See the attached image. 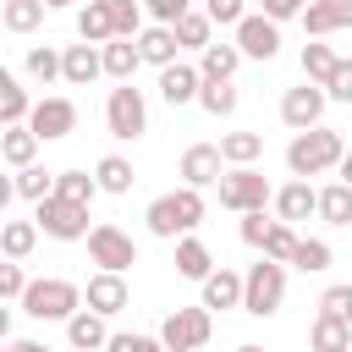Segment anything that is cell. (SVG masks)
Instances as JSON below:
<instances>
[{
  "label": "cell",
  "mask_w": 352,
  "mask_h": 352,
  "mask_svg": "<svg viewBox=\"0 0 352 352\" xmlns=\"http://www.w3.org/2000/svg\"><path fill=\"white\" fill-rule=\"evenodd\" d=\"M148 231L154 236H165V242H182L187 231H198V220H204V187H176V192H160L154 204H148Z\"/></svg>",
  "instance_id": "cell-1"
},
{
  "label": "cell",
  "mask_w": 352,
  "mask_h": 352,
  "mask_svg": "<svg viewBox=\"0 0 352 352\" xmlns=\"http://www.w3.org/2000/svg\"><path fill=\"white\" fill-rule=\"evenodd\" d=\"M341 154H346L341 132L308 126V132H292V143H286V170H292V176H324V170L341 165Z\"/></svg>",
  "instance_id": "cell-2"
},
{
  "label": "cell",
  "mask_w": 352,
  "mask_h": 352,
  "mask_svg": "<svg viewBox=\"0 0 352 352\" xmlns=\"http://www.w3.org/2000/svg\"><path fill=\"white\" fill-rule=\"evenodd\" d=\"M82 302H88L82 286L77 280H60V275H38L22 292V314H33V319H72Z\"/></svg>",
  "instance_id": "cell-3"
},
{
  "label": "cell",
  "mask_w": 352,
  "mask_h": 352,
  "mask_svg": "<svg viewBox=\"0 0 352 352\" xmlns=\"http://www.w3.org/2000/svg\"><path fill=\"white\" fill-rule=\"evenodd\" d=\"M280 302H286V264H275V258L248 264V280H242V314L270 319V314H280Z\"/></svg>",
  "instance_id": "cell-4"
},
{
  "label": "cell",
  "mask_w": 352,
  "mask_h": 352,
  "mask_svg": "<svg viewBox=\"0 0 352 352\" xmlns=\"http://www.w3.org/2000/svg\"><path fill=\"white\" fill-rule=\"evenodd\" d=\"M33 220H38V231L44 236H55V242H88V209L82 204H72V198H60V192H50V198H38L33 204Z\"/></svg>",
  "instance_id": "cell-5"
},
{
  "label": "cell",
  "mask_w": 352,
  "mask_h": 352,
  "mask_svg": "<svg viewBox=\"0 0 352 352\" xmlns=\"http://www.w3.org/2000/svg\"><path fill=\"white\" fill-rule=\"evenodd\" d=\"M104 126H110V138H121V143L143 138V132H148V99H143V88H132V82L110 88V99H104Z\"/></svg>",
  "instance_id": "cell-6"
},
{
  "label": "cell",
  "mask_w": 352,
  "mask_h": 352,
  "mask_svg": "<svg viewBox=\"0 0 352 352\" xmlns=\"http://www.w3.org/2000/svg\"><path fill=\"white\" fill-rule=\"evenodd\" d=\"M214 187H220V204H226V209H236V214L275 204V187H270V176H264V170H253V165H231V170H226Z\"/></svg>",
  "instance_id": "cell-7"
},
{
  "label": "cell",
  "mask_w": 352,
  "mask_h": 352,
  "mask_svg": "<svg viewBox=\"0 0 352 352\" xmlns=\"http://www.w3.org/2000/svg\"><path fill=\"white\" fill-rule=\"evenodd\" d=\"M209 336H214V319H209L204 302H198V308H170L165 324H160V341H165L170 352H198Z\"/></svg>",
  "instance_id": "cell-8"
},
{
  "label": "cell",
  "mask_w": 352,
  "mask_h": 352,
  "mask_svg": "<svg viewBox=\"0 0 352 352\" xmlns=\"http://www.w3.org/2000/svg\"><path fill=\"white\" fill-rule=\"evenodd\" d=\"M88 258H94L99 270H116V275H126V270L138 264V242H132L121 226L99 220V226L88 231Z\"/></svg>",
  "instance_id": "cell-9"
},
{
  "label": "cell",
  "mask_w": 352,
  "mask_h": 352,
  "mask_svg": "<svg viewBox=\"0 0 352 352\" xmlns=\"http://www.w3.org/2000/svg\"><path fill=\"white\" fill-rule=\"evenodd\" d=\"M231 33H236L231 44H236L248 60H275V55H280V22H275V16H264V11H248Z\"/></svg>",
  "instance_id": "cell-10"
},
{
  "label": "cell",
  "mask_w": 352,
  "mask_h": 352,
  "mask_svg": "<svg viewBox=\"0 0 352 352\" xmlns=\"http://www.w3.org/2000/svg\"><path fill=\"white\" fill-rule=\"evenodd\" d=\"M324 104H330L324 82H308V77H302V88H286V94H280V121H286L292 132H308V126H319Z\"/></svg>",
  "instance_id": "cell-11"
},
{
  "label": "cell",
  "mask_w": 352,
  "mask_h": 352,
  "mask_svg": "<svg viewBox=\"0 0 352 352\" xmlns=\"http://www.w3.org/2000/svg\"><path fill=\"white\" fill-rule=\"evenodd\" d=\"M28 126H33L44 143H55V138H72V132H77V104H72L66 94H44V99L33 104V116H28Z\"/></svg>",
  "instance_id": "cell-12"
},
{
  "label": "cell",
  "mask_w": 352,
  "mask_h": 352,
  "mask_svg": "<svg viewBox=\"0 0 352 352\" xmlns=\"http://www.w3.org/2000/svg\"><path fill=\"white\" fill-rule=\"evenodd\" d=\"M220 176H226L220 143H192V148H182V187H214Z\"/></svg>",
  "instance_id": "cell-13"
},
{
  "label": "cell",
  "mask_w": 352,
  "mask_h": 352,
  "mask_svg": "<svg viewBox=\"0 0 352 352\" xmlns=\"http://www.w3.org/2000/svg\"><path fill=\"white\" fill-rule=\"evenodd\" d=\"M308 214H319V187L308 182V176H292L286 187H275V220H308Z\"/></svg>",
  "instance_id": "cell-14"
},
{
  "label": "cell",
  "mask_w": 352,
  "mask_h": 352,
  "mask_svg": "<svg viewBox=\"0 0 352 352\" xmlns=\"http://www.w3.org/2000/svg\"><path fill=\"white\" fill-rule=\"evenodd\" d=\"M82 297H88V308L94 314H121L126 302H132V292H126V275H116V270H99V275H88V286H82Z\"/></svg>",
  "instance_id": "cell-15"
},
{
  "label": "cell",
  "mask_w": 352,
  "mask_h": 352,
  "mask_svg": "<svg viewBox=\"0 0 352 352\" xmlns=\"http://www.w3.org/2000/svg\"><path fill=\"white\" fill-rule=\"evenodd\" d=\"M198 88H204V72H198V66H182V60H176V66H160V99H165L170 110H176V104H192Z\"/></svg>",
  "instance_id": "cell-16"
},
{
  "label": "cell",
  "mask_w": 352,
  "mask_h": 352,
  "mask_svg": "<svg viewBox=\"0 0 352 352\" xmlns=\"http://www.w3.org/2000/svg\"><path fill=\"white\" fill-rule=\"evenodd\" d=\"M60 60H66V77H60V82H72V88H88V82L104 72V50H99V44H66Z\"/></svg>",
  "instance_id": "cell-17"
},
{
  "label": "cell",
  "mask_w": 352,
  "mask_h": 352,
  "mask_svg": "<svg viewBox=\"0 0 352 352\" xmlns=\"http://www.w3.org/2000/svg\"><path fill=\"white\" fill-rule=\"evenodd\" d=\"M242 280H248V275H236V270H226V264L209 270V275L198 280V286H204V308H209V314H214V308H242Z\"/></svg>",
  "instance_id": "cell-18"
},
{
  "label": "cell",
  "mask_w": 352,
  "mask_h": 352,
  "mask_svg": "<svg viewBox=\"0 0 352 352\" xmlns=\"http://www.w3.org/2000/svg\"><path fill=\"white\" fill-rule=\"evenodd\" d=\"M66 341H72V346H82V352H104V346H110L104 314H94V308H77V314L66 319Z\"/></svg>",
  "instance_id": "cell-19"
},
{
  "label": "cell",
  "mask_w": 352,
  "mask_h": 352,
  "mask_svg": "<svg viewBox=\"0 0 352 352\" xmlns=\"http://www.w3.org/2000/svg\"><path fill=\"white\" fill-rule=\"evenodd\" d=\"M138 50H143V60H148V66H176L182 38H176V28H170V22H154V28H143V33H138Z\"/></svg>",
  "instance_id": "cell-20"
},
{
  "label": "cell",
  "mask_w": 352,
  "mask_h": 352,
  "mask_svg": "<svg viewBox=\"0 0 352 352\" xmlns=\"http://www.w3.org/2000/svg\"><path fill=\"white\" fill-rule=\"evenodd\" d=\"M38 143H44V138H38L28 121H22V126H6V132H0V160H6L11 170H22V165H33Z\"/></svg>",
  "instance_id": "cell-21"
},
{
  "label": "cell",
  "mask_w": 352,
  "mask_h": 352,
  "mask_svg": "<svg viewBox=\"0 0 352 352\" xmlns=\"http://www.w3.org/2000/svg\"><path fill=\"white\" fill-rule=\"evenodd\" d=\"M99 50H104V77H116V82H132V72L143 66L138 38H110V44H99Z\"/></svg>",
  "instance_id": "cell-22"
},
{
  "label": "cell",
  "mask_w": 352,
  "mask_h": 352,
  "mask_svg": "<svg viewBox=\"0 0 352 352\" xmlns=\"http://www.w3.org/2000/svg\"><path fill=\"white\" fill-rule=\"evenodd\" d=\"M198 55H204V60H198V72H204L209 82H231V77H236V66L248 60L236 44H204Z\"/></svg>",
  "instance_id": "cell-23"
},
{
  "label": "cell",
  "mask_w": 352,
  "mask_h": 352,
  "mask_svg": "<svg viewBox=\"0 0 352 352\" xmlns=\"http://www.w3.org/2000/svg\"><path fill=\"white\" fill-rule=\"evenodd\" d=\"M33 104H38V99H28V88L6 72V77H0V126H22V121L33 116Z\"/></svg>",
  "instance_id": "cell-24"
},
{
  "label": "cell",
  "mask_w": 352,
  "mask_h": 352,
  "mask_svg": "<svg viewBox=\"0 0 352 352\" xmlns=\"http://www.w3.org/2000/svg\"><path fill=\"white\" fill-rule=\"evenodd\" d=\"M77 38H82V44H110V38H116V16H110L99 0H88V6L77 11Z\"/></svg>",
  "instance_id": "cell-25"
},
{
  "label": "cell",
  "mask_w": 352,
  "mask_h": 352,
  "mask_svg": "<svg viewBox=\"0 0 352 352\" xmlns=\"http://www.w3.org/2000/svg\"><path fill=\"white\" fill-rule=\"evenodd\" d=\"M22 72H28L38 88H50L55 77H66V60H60V50H50V44H33V50L22 55Z\"/></svg>",
  "instance_id": "cell-26"
},
{
  "label": "cell",
  "mask_w": 352,
  "mask_h": 352,
  "mask_svg": "<svg viewBox=\"0 0 352 352\" xmlns=\"http://www.w3.org/2000/svg\"><path fill=\"white\" fill-rule=\"evenodd\" d=\"M308 341H314V352H352V324H346V319L319 314V319H314V330H308Z\"/></svg>",
  "instance_id": "cell-27"
},
{
  "label": "cell",
  "mask_w": 352,
  "mask_h": 352,
  "mask_svg": "<svg viewBox=\"0 0 352 352\" xmlns=\"http://www.w3.org/2000/svg\"><path fill=\"white\" fill-rule=\"evenodd\" d=\"M209 270H214V258H209V248H204V242H198V236L187 231V236L176 242V275H187V280H204Z\"/></svg>",
  "instance_id": "cell-28"
},
{
  "label": "cell",
  "mask_w": 352,
  "mask_h": 352,
  "mask_svg": "<svg viewBox=\"0 0 352 352\" xmlns=\"http://www.w3.org/2000/svg\"><path fill=\"white\" fill-rule=\"evenodd\" d=\"M319 220H324V226H352V187H346V182L319 187Z\"/></svg>",
  "instance_id": "cell-29"
},
{
  "label": "cell",
  "mask_w": 352,
  "mask_h": 352,
  "mask_svg": "<svg viewBox=\"0 0 352 352\" xmlns=\"http://www.w3.org/2000/svg\"><path fill=\"white\" fill-rule=\"evenodd\" d=\"M94 176H99V192H116V198L132 192V182H138V176H132V160H121V154H104V160L94 165Z\"/></svg>",
  "instance_id": "cell-30"
},
{
  "label": "cell",
  "mask_w": 352,
  "mask_h": 352,
  "mask_svg": "<svg viewBox=\"0 0 352 352\" xmlns=\"http://www.w3.org/2000/svg\"><path fill=\"white\" fill-rule=\"evenodd\" d=\"M55 176H60V170H44V165H22V170L11 176V187H16V198L38 204V198H50V192H55Z\"/></svg>",
  "instance_id": "cell-31"
},
{
  "label": "cell",
  "mask_w": 352,
  "mask_h": 352,
  "mask_svg": "<svg viewBox=\"0 0 352 352\" xmlns=\"http://www.w3.org/2000/svg\"><path fill=\"white\" fill-rule=\"evenodd\" d=\"M33 242H38V220H6L0 226V253L6 258H28Z\"/></svg>",
  "instance_id": "cell-32"
},
{
  "label": "cell",
  "mask_w": 352,
  "mask_h": 352,
  "mask_svg": "<svg viewBox=\"0 0 352 352\" xmlns=\"http://www.w3.org/2000/svg\"><path fill=\"white\" fill-rule=\"evenodd\" d=\"M170 28H176V38H182V50H204V44H214V38H209V28H214V16H209V11H198V6H192V11L182 16V22H170Z\"/></svg>",
  "instance_id": "cell-33"
},
{
  "label": "cell",
  "mask_w": 352,
  "mask_h": 352,
  "mask_svg": "<svg viewBox=\"0 0 352 352\" xmlns=\"http://www.w3.org/2000/svg\"><path fill=\"white\" fill-rule=\"evenodd\" d=\"M220 154H226V165H253L264 154V138L258 132H226L220 138Z\"/></svg>",
  "instance_id": "cell-34"
},
{
  "label": "cell",
  "mask_w": 352,
  "mask_h": 352,
  "mask_svg": "<svg viewBox=\"0 0 352 352\" xmlns=\"http://www.w3.org/2000/svg\"><path fill=\"white\" fill-rule=\"evenodd\" d=\"M330 258H336V253H330V242H324V236H302V242H297V253H292V264H297L302 275H324V270H330Z\"/></svg>",
  "instance_id": "cell-35"
},
{
  "label": "cell",
  "mask_w": 352,
  "mask_h": 352,
  "mask_svg": "<svg viewBox=\"0 0 352 352\" xmlns=\"http://www.w3.org/2000/svg\"><path fill=\"white\" fill-rule=\"evenodd\" d=\"M336 60H341V55H336L330 44H319V38H314V44H302V77H308V82H330Z\"/></svg>",
  "instance_id": "cell-36"
},
{
  "label": "cell",
  "mask_w": 352,
  "mask_h": 352,
  "mask_svg": "<svg viewBox=\"0 0 352 352\" xmlns=\"http://www.w3.org/2000/svg\"><path fill=\"white\" fill-rule=\"evenodd\" d=\"M55 192L88 209V204H94V192H99V176H88V170H60V176H55Z\"/></svg>",
  "instance_id": "cell-37"
},
{
  "label": "cell",
  "mask_w": 352,
  "mask_h": 352,
  "mask_svg": "<svg viewBox=\"0 0 352 352\" xmlns=\"http://www.w3.org/2000/svg\"><path fill=\"white\" fill-rule=\"evenodd\" d=\"M236 99H242V94H236L231 82H209V77H204V88H198V104H204L209 116H236Z\"/></svg>",
  "instance_id": "cell-38"
},
{
  "label": "cell",
  "mask_w": 352,
  "mask_h": 352,
  "mask_svg": "<svg viewBox=\"0 0 352 352\" xmlns=\"http://www.w3.org/2000/svg\"><path fill=\"white\" fill-rule=\"evenodd\" d=\"M44 11H50L44 0H6V28L11 33H33L44 22Z\"/></svg>",
  "instance_id": "cell-39"
},
{
  "label": "cell",
  "mask_w": 352,
  "mask_h": 352,
  "mask_svg": "<svg viewBox=\"0 0 352 352\" xmlns=\"http://www.w3.org/2000/svg\"><path fill=\"white\" fill-rule=\"evenodd\" d=\"M297 226L292 220H275V231H270V242H264V258H275V264H292V253H297Z\"/></svg>",
  "instance_id": "cell-40"
},
{
  "label": "cell",
  "mask_w": 352,
  "mask_h": 352,
  "mask_svg": "<svg viewBox=\"0 0 352 352\" xmlns=\"http://www.w3.org/2000/svg\"><path fill=\"white\" fill-rule=\"evenodd\" d=\"M302 28H308L314 38L336 33V28H341V11H336V0H308V11H302Z\"/></svg>",
  "instance_id": "cell-41"
},
{
  "label": "cell",
  "mask_w": 352,
  "mask_h": 352,
  "mask_svg": "<svg viewBox=\"0 0 352 352\" xmlns=\"http://www.w3.org/2000/svg\"><path fill=\"white\" fill-rule=\"evenodd\" d=\"M110 16H116V38H138V28H143V6L138 0H99Z\"/></svg>",
  "instance_id": "cell-42"
},
{
  "label": "cell",
  "mask_w": 352,
  "mask_h": 352,
  "mask_svg": "<svg viewBox=\"0 0 352 352\" xmlns=\"http://www.w3.org/2000/svg\"><path fill=\"white\" fill-rule=\"evenodd\" d=\"M319 314H330V319H346V324H352V280H336V286H324V297H319Z\"/></svg>",
  "instance_id": "cell-43"
},
{
  "label": "cell",
  "mask_w": 352,
  "mask_h": 352,
  "mask_svg": "<svg viewBox=\"0 0 352 352\" xmlns=\"http://www.w3.org/2000/svg\"><path fill=\"white\" fill-rule=\"evenodd\" d=\"M270 231H275V220H264V209H248V214H242V242H248V248H258V253H264Z\"/></svg>",
  "instance_id": "cell-44"
},
{
  "label": "cell",
  "mask_w": 352,
  "mask_h": 352,
  "mask_svg": "<svg viewBox=\"0 0 352 352\" xmlns=\"http://www.w3.org/2000/svg\"><path fill=\"white\" fill-rule=\"evenodd\" d=\"M22 292H28V275H22V258H11V264H0V297H6V302H22Z\"/></svg>",
  "instance_id": "cell-45"
},
{
  "label": "cell",
  "mask_w": 352,
  "mask_h": 352,
  "mask_svg": "<svg viewBox=\"0 0 352 352\" xmlns=\"http://www.w3.org/2000/svg\"><path fill=\"white\" fill-rule=\"evenodd\" d=\"M324 94H330L336 104H352V60H346V55L336 60V72H330V82H324Z\"/></svg>",
  "instance_id": "cell-46"
},
{
  "label": "cell",
  "mask_w": 352,
  "mask_h": 352,
  "mask_svg": "<svg viewBox=\"0 0 352 352\" xmlns=\"http://www.w3.org/2000/svg\"><path fill=\"white\" fill-rule=\"evenodd\" d=\"M104 352H170V346H165L160 336H126V330H121V336H110Z\"/></svg>",
  "instance_id": "cell-47"
},
{
  "label": "cell",
  "mask_w": 352,
  "mask_h": 352,
  "mask_svg": "<svg viewBox=\"0 0 352 352\" xmlns=\"http://www.w3.org/2000/svg\"><path fill=\"white\" fill-rule=\"evenodd\" d=\"M204 11H209L220 28H236V22L248 16V6H242V0H204Z\"/></svg>",
  "instance_id": "cell-48"
},
{
  "label": "cell",
  "mask_w": 352,
  "mask_h": 352,
  "mask_svg": "<svg viewBox=\"0 0 352 352\" xmlns=\"http://www.w3.org/2000/svg\"><path fill=\"white\" fill-rule=\"evenodd\" d=\"M143 6H148L154 22H182V16L192 11V0H143Z\"/></svg>",
  "instance_id": "cell-49"
},
{
  "label": "cell",
  "mask_w": 352,
  "mask_h": 352,
  "mask_svg": "<svg viewBox=\"0 0 352 352\" xmlns=\"http://www.w3.org/2000/svg\"><path fill=\"white\" fill-rule=\"evenodd\" d=\"M258 11H264V16H275V22H286V16H302V11H308V0H258Z\"/></svg>",
  "instance_id": "cell-50"
},
{
  "label": "cell",
  "mask_w": 352,
  "mask_h": 352,
  "mask_svg": "<svg viewBox=\"0 0 352 352\" xmlns=\"http://www.w3.org/2000/svg\"><path fill=\"white\" fill-rule=\"evenodd\" d=\"M0 352H50V346H44V341H28V336H16V341H6Z\"/></svg>",
  "instance_id": "cell-51"
},
{
  "label": "cell",
  "mask_w": 352,
  "mask_h": 352,
  "mask_svg": "<svg viewBox=\"0 0 352 352\" xmlns=\"http://www.w3.org/2000/svg\"><path fill=\"white\" fill-rule=\"evenodd\" d=\"M336 170H341V182H346V187H352V148H346V154H341V165H336Z\"/></svg>",
  "instance_id": "cell-52"
},
{
  "label": "cell",
  "mask_w": 352,
  "mask_h": 352,
  "mask_svg": "<svg viewBox=\"0 0 352 352\" xmlns=\"http://www.w3.org/2000/svg\"><path fill=\"white\" fill-rule=\"evenodd\" d=\"M336 11H341V28H352V0H336Z\"/></svg>",
  "instance_id": "cell-53"
},
{
  "label": "cell",
  "mask_w": 352,
  "mask_h": 352,
  "mask_svg": "<svg viewBox=\"0 0 352 352\" xmlns=\"http://www.w3.org/2000/svg\"><path fill=\"white\" fill-rule=\"evenodd\" d=\"M236 352H264V346H258V341H242V346H236Z\"/></svg>",
  "instance_id": "cell-54"
},
{
  "label": "cell",
  "mask_w": 352,
  "mask_h": 352,
  "mask_svg": "<svg viewBox=\"0 0 352 352\" xmlns=\"http://www.w3.org/2000/svg\"><path fill=\"white\" fill-rule=\"evenodd\" d=\"M44 6H77V0H44Z\"/></svg>",
  "instance_id": "cell-55"
},
{
  "label": "cell",
  "mask_w": 352,
  "mask_h": 352,
  "mask_svg": "<svg viewBox=\"0 0 352 352\" xmlns=\"http://www.w3.org/2000/svg\"><path fill=\"white\" fill-rule=\"evenodd\" d=\"M72 352H82V346H72Z\"/></svg>",
  "instance_id": "cell-56"
}]
</instances>
